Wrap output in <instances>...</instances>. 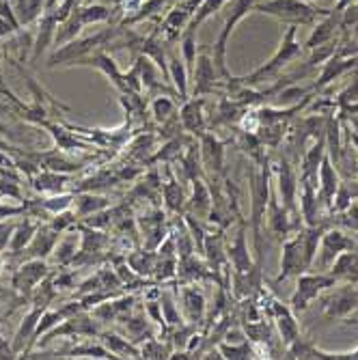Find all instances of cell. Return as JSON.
Here are the masks:
<instances>
[{
  "label": "cell",
  "mask_w": 358,
  "mask_h": 360,
  "mask_svg": "<svg viewBox=\"0 0 358 360\" xmlns=\"http://www.w3.org/2000/svg\"><path fill=\"white\" fill-rule=\"evenodd\" d=\"M226 20H224V26L220 30V35L216 39L212 48V58H214V68H216V74L222 80H229V70H226V41H229L234 28L246 18V13L255 7V0H226Z\"/></svg>",
  "instance_id": "cell-1"
},
{
  "label": "cell",
  "mask_w": 358,
  "mask_h": 360,
  "mask_svg": "<svg viewBox=\"0 0 358 360\" xmlns=\"http://www.w3.org/2000/svg\"><path fill=\"white\" fill-rule=\"evenodd\" d=\"M296 32H298V26L296 24H287V30L283 35V41L279 46V50L274 52V56L262 65V68H257L250 76H244V78H238L244 86H250V84H257V82H264L272 76H276L285 65H289L294 58H298L302 54V46L296 41Z\"/></svg>",
  "instance_id": "cell-2"
},
{
  "label": "cell",
  "mask_w": 358,
  "mask_h": 360,
  "mask_svg": "<svg viewBox=\"0 0 358 360\" xmlns=\"http://www.w3.org/2000/svg\"><path fill=\"white\" fill-rule=\"evenodd\" d=\"M259 13L272 15L285 24H305V26H313L317 18L328 15L331 11H321L311 7L305 0H266V3H255L252 7Z\"/></svg>",
  "instance_id": "cell-3"
},
{
  "label": "cell",
  "mask_w": 358,
  "mask_h": 360,
  "mask_svg": "<svg viewBox=\"0 0 358 360\" xmlns=\"http://www.w3.org/2000/svg\"><path fill=\"white\" fill-rule=\"evenodd\" d=\"M115 37V30L106 28L102 32H95V35L87 37V39H80V41H70L60 48H56V52L50 56L48 60V68H56V65H74L76 60H80L82 56L91 54V52H97L106 46H110V39Z\"/></svg>",
  "instance_id": "cell-4"
},
{
  "label": "cell",
  "mask_w": 358,
  "mask_h": 360,
  "mask_svg": "<svg viewBox=\"0 0 358 360\" xmlns=\"http://www.w3.org/2000/svg\"><path fill=\"white\" fill-rule=\"evenodd\" d=\"M335 283H337V278L331 274H307V272H302L298 276V287L294 291V296H291V300H289V309L294 313L305 311L324 289L333 287Z\"/></svg>",
  "instance_id": "cell-5"
},
{
  "label": "cell",
  "mask_w": 358,
  "mask_h": 360,
  "mask_svg": "<svg viewBox=\"0 0 358 360\" xmlns=\"http://www.w3.org/2000/svg\"><path fill=\"white\" fill-rule=\"evenodd\" d=\"M192 80V97H203L207 93H212L220 78L216 74V68H214V58H212V48H203L199 50L197 54V65H194V72L190 76Z\"/></svg>",
  "instance_id": "cell-6"
},
{
  "label": "cell",
  "mask_w": 358,
  "mask_h": 360,
  "mask_svg": "<svg viewBox=\"0 0 358 360\" xmlns=\"http://www.w3.org/2000/svg\"><path fill=\"white\" fill-rule=\"evenodd\" d=\"M307 268L305 259V246H302V231H298L291 240L283 244V257H281V272L276 276V283H283L291 276H300Z\"/></svg>",
  "instance_id": "cell-7"
},
{
  "label": "cell",
  "mask_w": 358,
  "mask_h": 360,
  "mask_svg": "<svg viewBox=\"0 0 358 360\" xmlns=\"http://www.w3.org/2000/svg\"><path fill=\"white\" fill-rule=\"evenodd\" d=\"M321 248L317 250L319 252V261L317 266L321 270H328L333 266V261L343 252V250H352L356 244L354 240H350L343 231H339V229H333V231H328L326 236H321Z\"/></svg>",
  "instance_id": "cell-8"
},
{
  "label": "cell",
  "mask_w": 358,
  "mask_h": 360,
  "mask_svg": "<svg viewBox=\"0 0 358 360\" xmlns=\"http://www.w3.org/2000/svg\"><path fill=\"white\" fill-rule=\"evenodd\" d=\"M48 276V266L44 259H28L26 264L15 272L13 276V285L24 291V296H30L35 287Z\"/></svg>",
  "instance_id": "cell-9"
},
{
  "label": "cell",
  "mask_w": 358,
  "mask_h": 360,
  "mask_svg": "<svg viewBox=\"0 0 358 360\" xmlns=\"http://www.w3.org/2000/svg\"><path fill=\"white\" fill-rule=\"evenodd\" d=\"M356 307H358V287L352 285L337 289L324 300V313H326V317H343Z\"/></svg>",
  "instance_id": "cell-10"
},
{
  "label": "cell",
  "mask_w": 358,
  "mask_h": 360,
  "mask_svg": "<svg viewBox=\"0 0 358 360\" xmlns=\"http://www.w3.org/2000/svg\"><path fill=\"white\" fill-rule=\"evenodd\" d=\"M179 302H181V311H184V317L188 319V323L197 326V323L203 321V317H205V296H203V291L197 285L184 287L179 291Z\"/></svg>",
  "instance_id": "cell-11"
},
{
  "label": "cell",
  "mask_w": 358,
  "mask_h": 360,
  "mask_svg": "<svg viewBox=\"0 0 358 360\" xmlns=\"http://www.w3.org/2000/svg\"><path fill=\"white\" fill-rule=\"evenodd\" d=\"M203 104L205 100L203 97H192V100H186L181 104V110H179V121H181V127L190 134H203L205 129V119H203Z\"/></svg>",
  "instance_id": "cell-12"
},
{
  "label": "cell",
  "mask_w": 358,
  "mask_h": 360,
  "mask_svg": "<svg viewBox=\"0 0 358 360\" xmlns=\"http://www.w3.org/2000/svg\"><path fill=\"white\" fill-rule=\"evenodd\" d=\"M229 261L234 266L236 276H246L252 272V261L246 248V224L244 220H240V231L236 236V242L229 246Z\"/></svg>",
  "instance_id": "cell-13"
},
{
  "label": "cell",
  "mask_w": 358,
  "mask_h": 360,
  "mask_svg": "<svg viewBox=\"0 0 358 360\" xmlns=\"http://www.w3.org/2000/svg\"><path fill=\"white\" fill-rule=\"evenodd\" d=\"M317 179H319V194L324 203H326L328 210H333V201H335V194L339 190V175L333 167V160L331 155H324L321 158V165H319V171H317Z\"/></svg>",
  "instance_id": "cell-14"
},
{
  "label": "cell",
  "mask_w": 358,
  "mask_h": 360,
  "mask_svg": "<svg viewBox=\"0 0 358 360\" xmlns=\"http://www.w3.org/2000/svg\"><path fill=\"white\" fill-rule=\"evenodd\" d=\"M201 165L205 171L218 175L222 173V165H224V145L212 136V134H201Z\"/></svg>",
  "instance_id": "cell-15"
},
{
  "label": "cell",
  "mask_w": 358,
  "mask_h": 360,
  "mask_svg": "<svg viewBox=\"0 0 358 360\" xmlns=\"http://www.w3.org/2000/svg\"><path fill=\"white\" fill-rule=\"evenodd\" d=\"M270 311H272V315L276 319V326H279V333L283 337L285 347L291 345V343H294L300 337V328H298V321H296L294 313H291L289 307H283L279 300H272Z\"/></svg>",
  "instance_id": "cell-16"
},
{
  "label": "cell",
  "mask_w": 358,
  "mask_h": 360,
  "mask_svg": "<svg viewBox=\"0 0 358 360\" xmlns=\"http://www.w3.org/2000/svg\"><path fill=\"white\" fill-rule=\"evenodd\" d=\"M58 242V231H54V229L48 224V226H39L35 238L30 240V244L24 248V257L26 259H44L48 257L54 246Z\"/></svg>",
  "instance_id": "cell-17"
},
{
  "label": "cell",
  "mask_w": 358,
  "mask_h": 360,
  "mask_svg": "<svg viewBox=\"0 0 358 360\" xmlns=\"http://www.w3.org/2000/svg\"><path fill=\"white\" fill-rule=\"evenodd\" d=\"M279 188L283 194V203L287 207V212H294V199H296V173L294 167L289 165L287 158H281L279 162Z\"/></svg>",
  "instance_id": "cell-18"
},
{
  "label": "cell",
  "mask_w": 358,
  "mask_h": 360,
  "mask_svg": "<svg viewBox=\"0 0 358 360\" xmlns=\"http://www.w3.org/2000/svg\"><path fill=\"white\" fill-rule=\"evenodd\" d=\"M331 276H335L337 281H345V283H358V255L352 250H343L331 266Z\"/></svg>",
  "instance_id": "cell-19"
},
{
  "label": "cell",
  "mask_w": 358,
  "mask_h": 360,
  "mask_svg": "<svg viewBox=\"0 0 358 360\" xmlns=\"http://www.w3.org/2000/svg\"><path fill=\"white\" fill-rule=\"evenodd\" d=\"M356 63H358V58H335V56H331L326 63H324V72H321L319 80L313 84V89L319 91L321 86H326L331 80H335L341 74H345L347 70H352Z\"/></svg>",
  "instance_id": "cell-20"
},
{
  "label": "cell",
  "mask_w": 358,
  "mask_h": 360,
  "mask_svg": "<svg viewBox=\"0 0 358 360\" xmlns=\"http://www.w3.org/2000/svg\"><path fill=\"white\" fill-rule=\"evenodd\" d=\"M268 226L270 231L279 238H287L289 231H291V224H289V216H287V207H281L276 203L274 196H270L268 201Z\"/></svg>",
  "instance_id": "cell-21"
},
{
  "label": "cell",
  "mask_w": 358,
  "mask_h": 360,
  "mask_svg": "<svg viewBox=\"0 0 358 360\" xmlns=\"http://www.w3.org/2000/svg\"><path fill=\"white\" fill-rule=\"evenodd\" d=\"M337 11H331L328 15H324V22H319L317 26H315V30L311 32V37H309V41H307V50H315V48H319V46H324V44H328L331 39H333V35H335V26H337Z\"/></svg>",
  "instance_id": "cell-22"
},
{
  "label": "cell",
  "mask_w": 358,
  "mask_h": 360,
  "mask_svg": "<svg viewBox=\"0 0 358 360\" xmlns=\"http://www.w3.org/2000/svg\"><path fill=\"white\" fill-rule=\"evenodd\" d=\"M72 179L68 173H56V171H44L39 173L35 179H32V188L37 192H50V194H58L65 186H68Z\"/></svg>",
  "instance_id": "cell-23"
},
{
  "label": "cell",
  "mask_w": 358,
  "mask_h": 360,
  "mask_svg": "<svg viewBox=\"0 0 358 360\" xmlns=\"http://www.w3.org/2000/svg\"><path fill=\"white\" fill-rule=\"evenodd\" d=\"M169 76H171V82L175 84V93L179 95V100L186 102V100H188L190 74H188V70H186L184 60H179V56H175V54L169 56Z\"/></svg>",
  "instance_id": "cell-24"
},
{
  "label": "cell",
  "mask_w": 358,
  "mask_h": 360,
  "mask_svg": "<svg viewBox=\"0 0 358 360\" xmlns=\"http://www.w3.org/2000/svg\"><path fill=\"white\" fill-rule=\"evenodd\" d=\"M108 205V199L104 196H97L93 192H87V194H76V201H74V212L78 218H84V216H91V214H97L102 212L104 207Z\"/></svg>",
  "instance_id": "cell-25"
},
{
  "label": "cell",
  "mask_w": 358,
  "mask_h": 360,
  "mask_svg": "<svg viewBox=\"0 0 358 360\" xmlns=\"http://www.w3.org/2000/svg\"><path fill=\"white\" fill-rule=\"evenodd\" d=\"M100 337H102V343L106 345V349L115 358H141V349H136L132 343H127V339H121L110 333H104Z\"/></svg>",
  "instance_id": "cell-26"
},
{
  "label": "cell",
  "mask_w": 358,
  "mask_h": 360,
  "mask_svg": "<svg viewBox=\"0 0 358 360\" xmlns=\"http://www.w3.org/2000/svg\"><path fill=\"white\" fill-rule=\"evenodd\" d=\"M78 242H80V238L74 236V233L65 236V238H60V240L56 242V246H54V250H52V257H54V261H56L58 266H68V264H72L74 257H76V252H78Z\"/></svg>",
  "instance_id": "cell-27"
},
{
  "label": "cell",
  "mask_w": 358,
  "mask_h": 360,
  "mask_svg": "<svg viewBox=\"0 0 358 360\" xmlns=\"http://www.w3.org/2000/svg\"><path fill=\"white\" fill-rule=\"evenodd\" d=\"M41 224L39 222H35V220H26L24 224H20L15 231H13V236H11V244H9V250L13 252V255H20L28 244H30V240L35 238V233H37V229H39Z\"/></svg>",
  "instance_id": "cell-28"
},
{
  "label": "cell",
  "mask_w": 358,
  "mask_h": 360,
  "mask_svg": "<svg viewBox=\"0 0 358 360\" xmlns=\"http://www.w3.org/2000/svg\"><path fill=\"white\" fill-rule=\"evenodd\" d=\"M125 264L129 266V270H134L136 274L141 276H149L153 274L155 270V264H158V252H134V255H129L125 257Z\"/></svg>",
  "instance_id": "cell-29"
},
{
  "label": "cell",
  "mask_w": 358,
  "mask_h": 360,
  "mask_svg": "<svg viewBox=\"0 0 358 360\" xmlns=\"http://www.w3.org/2000/svg\"><path fill=\"white\" fill-rule=\"evenodd\" d=\"M192 199H190V207L197 210L199 216H207L212 212V199H210V190L205 188V184L197 177L192 179Z\"/></svg>",
  "instance_id": "cell-30"
},
{
  "label": "cell",
  "mask_w": 358,
  "mask_h": 360,
  "mask_svg": "<svg viewBox=\"0 0 358 360\" xmlns=\"http://www.w3.org/2000/svg\"><path fill=\"white\" fill-rule=\"evenodd\" d=\"M177 112V104L171 100V95H160L151 102V115L158 123H167L169 119H173Z\"/></svg>",
  "instance_id": "cell-31"
},
{
  "label": "cell",
  "mask_w": 358,
  "mask_h": 360,
  "mask_svg": "<svg viewBox=\"0 0 358 360\" xmlns=\"http://www.w3.org/2000/svg\"><path fill=\"white\" fill-rule=\"evenodd\" d=\"M162 194H165V203H167L169 212H181L186 196H184L181 186L175 179H169L167 184H162Z\"/></svg>",
  "instance_id": "cell-32"
},
{
  "label": "cell",
  "mask_w": 358,
  "mask_h": 360,
  "mask_svg": "<svg viewBox=\"0 0 358 360\" xmlns=\"http://www.w3.org/2000/svg\"><path fill=\"white\" fill-rule=\"evenodd\" d=\"M110 9L106 5H87V7H78V18L82 22V26L89 24H97V22H108L110 20Z\"/></svg>",
  "instance_id": "cell-33"
},
{
  "label": "cell",
  "mask_w": 358,
  "mask_h": 360,
  "mask_svg": "<svg viewBox=\"0 0 358 360\" xmlns=\"http://www.w3.org/2000/svg\"><path fill=\"white\" fill-rule=\"evenodd\" d=\"M224 5H226V0H203L201 7L197 9V13H194V15H192V20L188 22V26L199 28V26H201L210 15L218 13Z\"/></svg>",
  "instance_id": "cell-34"
},
{
  "label": "cell",
  "mask_w": 358,
  "mask_h": 360,
  "mask_svg": "<svg viewBox=\"0 0 358 360\" xmlns=\"http://www.w3.org/2000/svg\"><path fill=\"white\" fill-rule=\"evenodd\" d=\"M218 354H222V358H234V360L255 358V349L248 345V341H240V345H236L234 341L231 343H220L218 345Z\"/></svg>",
  "instance_id": "cell-35"
},
{
  "label": "cell",
  "mask_w": 358,
  "mask_h": 360,
  "mask_svg": "<svg viewBox=\"0 0 358 360\" xmlns=\"http://www.w3.org/2000/svg\"><path fill=\"white\" fill-rule=\"evenodd\" d=\"M70 354H72V356H93V358H115V356L106 349L104 343H102V345H93V343L78 345V347L70 349Z\"/></svg>",
  "instance_id": "cell-36"
},
{
  "label": "cell",
  "mask_w": 358,
  "mask_h": 360,
  "mask_svg": "<svg viewBox=\"0 0 358 360\" xmlns=\"http://www.w3.org/2000/svg\"><path fill=\"white\" fill-rule=\"evenodd\" d=\"M169 354H171V349H165L162 343L155 339H149L141 349V358H169Z\"/></svg>",
  "instance_id": "cell-37"
},
{
  "label": "cell",
  "mask_w": 358,
  "mask_h": 360,
  "mask_svg": "<svg viewBox=\"0 0 358 360\" xmlns=\"http://www.w3.org/2000/svg\"><path fill=\"white\" fill-rule=\"evenodd\" d=\"M0 196H9V199H22L20 184L13 177H0Z\"/></svg>",
  "instance_id": "cell-38"
},
{
  "label": "cell",
  "mask_w": 358,
  "mask_h": 360,
  "mask_svg": "<svg viewBox=\"0 0 358 360\" xmlns=\"http://www.w3.org/2000/svg\"><path fill=\"white\" fill-rule=\"evenodd\" d=\"M315 358H333V360H358V347L352 352H324L315 347Z\"/></svg>",
  "instance_id": "cell-39"
},
{
  "label": "cell",
  "mask_w": 358,
  "mask_h": 360,
  "mask_svg": "<svg viewBox=\"0 0 358 360\" xmlns=\"http://www.w3.org/2000/svg\"><path fill=\"white\" fill-rule=\"evenodd\" d=\"M13 231H15V226H13V224L0 222V250H5V248H7V244H9Z\"/></svg>",
  "instance_id": "cell-40"
},
{
  "label": "cell",
  "mask_w": 358,
  "mask_h": 360,
  "mask_svg": "<svg viewBox=\"0 0 358 360\" xmlns=\"http://www.w3.org/2000/svg\"><path fill=\"white\" fill-rule=\"evenodd\" d=\"M18 28H20L18 24H13L9 18H5L3 13H0V39L7 37V35H11V32H15Z\"/></svg>",
  "instance_id": "cell-41"
},
{
  "label": "cell",
  "mask_w": 358,
  "mask_h": 360,
  "mask_svg": "<svg viewBox=\"0 0 358 360\" xmlns=\"http://www.w3.org/2000/svg\"><path fill=\"white\" fill-rule=\"evenodd\" d=\"M54 287H56V291H63V289H72V287H74V274H70V272H63V274H58V278L54 281Z\"/></svg>",
  "instance_id": "cell-42"
},
{
  "label": "cell",
  "mask_w": 358,
  "mask_h": 360,
  "mask_svg": "<svg viewBox=\"0 0 358 360\" xmlns=\"http://www.w3.org/2000/svg\"><path fill=\"white\" fill-rule=\"evenodd\" d=\"M15 354H13V349L7 345V341H3L0 339V358H13Z\"/></svg>",
  "instance_id": "cell-43"
},
{
  "label": "cell",
  "mask_w": 358,
  "mask_h": 360,
  "mask_svg": "<svg viewBox=\"0 0 358 360\" xmlns=\"http://www.w3.org/2000/svg\"><path fill=\"white\" fill-rule=\"evenodd\" d=\"M354 3V0H339V5H337V9H333V11H337V13H341L345 7H350Z\"/></svg>",
  "instance_id": "cell-44"
},
{
  "label": "cell",
  "mask_w": 358,
  "mask_h": 360,
  "mask_svg": "<svg viewBox=\"0 0 358 360\" xmlns=\"http://www.w3.org/2000/svg\"><path fill=\"white\" fill-rule=\"evenodd\" d=\"M0 149H7V151H13V147H9L7 143H3V141H0Z\"/></svg>",
  "instance_id": "cell-45"
},
{
  "label": "cell",
  "mask_w": 358,
  "mask_h": 360,
  "mask_svg": "<svg viewBox=\"0 0 358 360\" xmlns=\"http://www.w3.org/2000/svg\"><path fill=\"white\" fill-rule=\"evenodd\" d=\"M0 63H3V52H0Z\"/></svg>",
  "instance_id": "cell-46"
},
{
  "label": "cell",
  "mask_w": 358,
  "mask_h": 360,
  "mask_svg": "<svg viewBox=\"0 0 358 360\" xmlns=\"http://www.w3.org/2000/svg\"><path fill=\"white\" fill-rule=\"evenodd\" d=\"M350 323H358V321H350Z\"/></svg>",
  "instance_id": "cell-47"
},
{
  "label": "cell",
  "mask_w": 358,
  "mask_h": 360,
  "mask_svg": "<svg viewBox=\"0 0 358 360\" xmlns=\"http://www.w3.org/2000/svg\"><path fill=\"white\" fill-rule=\"evenodd\" d=\"M305 3H309V0H305Z\"/></svg>",
  "instance_id": "cell-48"
}]
</instances>
